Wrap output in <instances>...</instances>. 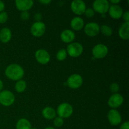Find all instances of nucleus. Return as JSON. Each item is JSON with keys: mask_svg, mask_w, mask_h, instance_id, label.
Wrapping results in <instances>:
<instances>
[{"mask_svg": "<svg viewBox=\"0 0 129 129\" xmlns=\"http://www.w3.org/2000/svg\"><path fill=\"white\" fill-rule=\"evenodd\" d=\"M5 75L8 79L13 81L22 79L25 71L22 67L18 64H11L5 69Z\"/></svg>", "mask_w": 129, "mask_h": 129, "instance_id": "1", "label": "nucleus"}, {"mask_svg": "<svg viewBox=\"0 0 129 129\" xmlns=\"http://www.w3.org/2000/svg\"><path fill=\"white\" fill-rule=\"evenodd\" d=\"M84 48L79 42H72L67 47V54L71 57H78L83 52Z\"/></svg>", "mask_w": 129, "mask_h": 129, "instance_id": "2", "label": "nucleus"}, {"mask_svg": "<svg viewBox=\"0 0 129 129\" xmlns=\"http://www.w3.org/2000/svg\"><path fill=\"white\" fill-rule=\"evenodd\" d=\"M56 113L59 117L68 118L70 117L73 113V107L68 103H62L58 106Z\"/></svg>", "mask_w": 129, "mask_h": 129, "instance_id": "3", "label": "nucleus"}, {"mask_svg": "<svg viewBox=\"0 0 129 129\" xmlns=\"http://www.w3.org/2000/svg\"><path fill=\"white\" fill-rule=\"evenodd\" d=\"M15 100V95L10 91L3 90L0 92V103L4 107L12 105Z\"/></svg>", "mask_w": 129, "mask_h": 129, "instance_id": "4", "label": "nucleus"}, {"mask_svg": "<svg viewBox=\"0 0 129 129\" xmlns=\"http://www.w3.org/2000/svg\"><path fill=\"white\" fill-rule=\"evenodd\" d=\"M108 53V47L103 44H96L92 49V55L95 59H103L107 56Z\"/></svg>", "mask_w": 129, "mask_h": 129, "instance_id": "5", "label": "nucleus"}, {"mask_svg": "<svg viewBox=\"0 0 129 129\" xmlns=\"http://www.w3.org/2000/svg\"><path fill=\"white\" fill-rule=\"evenodd\" d=\"M109 8V1L107 0H96L93 3V10L94 12L102 15L108 12Z\"/></svg>", "mask_w": 129, "mask_h": 129, "instance_id": "6", "label": "nucleus"}, {"mask_svg": "<svg viewBox=\"0 0 129 129\" xmlns=\"http://www.w3.org/2000/svg\"><path fill=\"white\" fill-rule=\"evenodd\" d=\"M83 83V78L80 74H71L67 79V84L70 88L73 89L80 88Z\"/></svg>", "mask_w": 129, "mask_h": 129, "instance_id": "7", "label": "nucleus"}, {"mask_svg": "<svg viewBox=\"0 0 129 129\" xmlns=\"http://www.w3.org/2000/svg\"><path fill=\"white\" fill-rule=\"evenodd\" d=\"M45 31L46 26L42 21L34 23L30 28V32L31 35L35 37H41L44 35Z\"/></svg>", "mask_w": 129, "mask_h": 129, "instance_id": "8", "label": "nucleus"}, {"mask_svg": "<svg viewBox=\"0 0 129 129\" xmlns=\"http://www.w3.org/2000/svg\"><path fill=\"white\" fill-rule=\"evenodd\" d=\"M124 98L120 93H115L110 96L108 101V105L112 109L119 108L123 104Z\"/></svg>", "mask_w": 129, "mask_h": 129, "instance_id": "9", "label": "nucleus"}, {"mask_svg": "<svg viewBox=\"0 0 129 129\" xmlns=\"http://www.w3.org/2000/svg\"><path fill=\"white\" fill-rule=\"evenodd\" d=\"M84 31L86 35L90 37H96L100 32L99 25L96 22L88 23L84 25Z\"/></svg>", "mask_w": 129, "mask_h": 129, "instance_id": "10", "label": "nucleus"}, {"mask_svg": "<svg viewBox=\"0 0 129 129\" xmlns=\"http://www.w3.org/2000/svg\"><path fill=\"white\" fill-rule=\"evenodd\" d=\"M107 118H108V120L109 123L112 126L118 125L122 122V118L120 113L116 109H111L108 112Z\"/></svg>", "mask_w": 129, "mask_h": 129, "instance_id": "11", "label": "nucleus"}, {"mask_svg": "<svg viewBox=\"0 0 129 129\" xmlns=\"http://www.w3.org/2000/svg\"><path fill=\"white\" fill-rule=\"evenodd\" d=\"M72 11L76 15H82L84 13L86 6V3L82 0H74L71 4Z\"/></svg>", "mask_w": 129, "mask_h": 129, "instance_id": "12", "label": "nucleus"}, {"mask_svg": "<svg viewBox=\"0 0 129 129\" xmlns=\"http://www.w3.org/2000/svg\"><path fill=\"white\" fill-rule=\"evenodd\" d=\"M35 59L37 61L41 64H47L50 60V55L46 50L43 49H39L35 52Z\"/></svg>", "mask_w": 129, "mask_h": 129, "instance_id": "13", "label": "nucleus"}, {"mask_svg": "<svg viewBox=\"0 0 129 129\" xmlns=\"http://www.w3.org/2000/svg\"><path fill=\"white\" fill-rule=\"evenodd\" d=\"M15 5L19 11H28L34 6V1L32 0H16Z\"/></svg>", "mask_w": 129, "mask_h": 129, "instance_id": "14", "label": "nucleus"}, {"mask_svg": "<svg viewBox=\"0 0 129 129\" xmlns=\"http://www.w3.org/2000/svg\"><path fill=\"white\" fill-rule=\"evenodd\" d=\"M109 15L113 19H119L122 18L123 13L122 8L118 5H110L109 10H108Z\"/></svg>", "mask_w": 129, "mask_h": 129, "instance_id": "15", "label": "nucleus"}, {"mask_svg": "<svg viewBox=\"0 0 129 129\" xmlns=\"http://www.w3.org/2000/svg\"><path fill=\"white\" fill-rule=\"evenodd\" d=\"M76 37L74 31L69 29L63 30L60 34V39L63 42L66 44H71L73 42Z\"/></svg>", "mask_w": 129, "mask_h": 129, "instance_id": "16", "label": "nucleus"}, {"mask_svg": "<svg viewBox=\"0 0 129 129\" xmlns=\"http://www.w3.org/2000/svg\"><path fill=\"white\" fill-rule=\"evenodd\" d=\"M71 26L74 31H79L84 26V21L82 18L79 16L74 17L71 21Z\"/></svg>", "mask_w": 129, "mask_h": 129, "instance_id": "17", "label": "nucleus"}, {"mask_svg": "<svg viewBox=\"0 0 129 129\" xmlns=\"http://www.w3.org/2000/svg\"><path fill=\"white\" fill-rule=\"evenodd\" d=\"M118 35L124 40L129 39V22H123L118 28Z\"/></svg>", "mask_w": 129, "mask_h": 129, "instance_id": "18", "label": "nucleus"}, {"mask_svg": "<svg viewBox=\"0 0 129 129\" xmlns=\"http://www.w3.org/2000/svg\"><path fill=\"white\" fill-rule=\"evenodd\" d=\"M12 37L11 31L8 28H3L0 30V41L2 43L6 44L11 40Z\"/></svg>", "mask_w": 129, "mask_h": 129, "instance_id": "19", "label": "nucleus"}, {"mask_svg": "<svg viewBox=\"0 0 129 129\" xmlns=\"http://www.w3.org/2000/svg\"><path fill=\"white\" fill-rule=\"evenodd\" d=\"M43 117L47 120H53L56 117V111L50 107H47L42 111Z\"/></svg>", "mask_w": 129, "mask_h": 129, "instance_id": "20", "label": "nucleus"}, {"mask_svg": "<svg viewBox=\"0 0 129 129\" xmlns=\"http://www.w3.org/2000/svg\"><path fill=\"white\" fill-rule=\"evenodd\" d=\"M31 125L28 120L26 118H20L16 124V129H31Z\"/></svg>", "mask_w": 129, "mask_h": 129, "instance_id": "21", "label": "nucleus"}, {"mask_svg": "<svg viewBox=\"0 0 129 129\" xmlns=\"http://www.w3.org/2000/svg\"><path fill=\"white\" fill-rule=\"evenodd\" d=\"M26 88V83L23 79H20L16 81L15 85V89L18 93H23Z\"/></svg>", "mask_w": 129, "mask_h": 129, "instance_id": "22", "label": "nucleus"}, {"mask_svg": "<svg viewBox=\"0 0 129 129\" xmlns=\"http://www.w3.org/2000/svg\"><path fill=\"white\" fill-rule=\"evenodd\" d=\"M100 31L103 35L106 37H110L113 34V30L110 26L107 25H102L100 26Z\"/></svg>", "mask_w": 129, "mask_h": 129, "instance_id": "23", "label": "nucleus"}, {"mask_svg": "<svg viewBox=\"0 0 129 129\" xmlns=\"http://www.w3.org/2000/svg\"><path fill=\"white\" fill-rule=\"evenodd\" d=\"M67 55H68V54H67L66 50L64 49H61L57 52L56 58L59 61H63L66 59Z\"/></svg>", "mask_w": 129, "mask_h": 129, "instance_id": "24", "label": "nucleus"}, {"mask_svg": "<svg viewBox=\"0 0 129 129\" xmlns=\"http://www.w3.org/2000/svg\"><path fill=\"white\" fill-rule=\"evenodd\" d=\"M54 125L56 127H60L64 124V119L61 117H57L54 120Z\"/></svg>", "mask_w": 129, "mask_h": 129, "instance_id": "25", "label": "nucleus"}, {"mask_svg": "<svg viewBox=\"0 0 129 129\" xmlns=\"http://www.w3.org/2000/svg\"><path fill=\"white\" fill-rule=\"evenodd\" d=\"M120 89L119 85H118V83H113L110 84V90L112 93H113V94L115 93H118V91Z\"/></svg>", "mask_w": 129, "mask_h": 129, "instance_id": "26", "label": "nucleus"}, {"mask_svg": "<svg viewBox=\"0 0 129 129\" xmlns=\"http://www.w3.org/2000/svg\"><path fill=\"white\" fill-rule=\"evenodd\" d=\"M8 19V15L5 11L0 13V23H5Z\"/></svg>", "mask_w": 129, "mask_h": 129, "instance_id": "27", "label": "nucleus"}, {"mask_svg": "<svg viewBox=\"0 0 129 129\" xmlns=\"http://www.w3.org/2000/svg\"><path fill=\"white\" fill-rule=\"evenodd\" d=\"M84 14L87 18H92L94 16L95 12L93 10V8H86Z\"/></svg>", "mask_w": 129, "mask_h": 129, "instance_id": "28", "label": "nucleus"}, {"mask_svg": "<svg viewBox=\"0 0 129 129\" xmlns=\"http://www.w3.org/2000/svg\"><path fill=\"white\" fill-rule=\"evenodd\" d=\"M30 15L28 11H23V12H21V15H20V18L23 21H26V20H28L30 18Z\"/></svg>", "mask_w": 129, "mask_h": 129, "instance_id": "29", "label": "nucleus"}, {"mask_svg": "<svg viewBox=\"0 0 129 129\" xmlns=\"http://www.w3.org/2000/svg\"><path fill=\"white\" fill-rule=\"evenodd\" d=\"M34 20H35V22H39V21H42V15L40 13H37L34 15Z\"/></svg>", "mask_w": 129, "mask_h": 129, "instance_id": "30", "label": "nucleus"}, {"mask_svg": "<svg viewBox=\"0 0 129 129\" xmlns=\"http://www.w3.org/2000/svg\"><path fill=\"white\" fill-rule=\"evenodd\" d=\"M122 17L124 20V22H129V11H126L123 12Z\"/></svg>", "mask_w": 129, "mask_h": 129, "instance_id": "31", "label": "nucleus"}, {"mask_svg": "<svg viewBox=\"0 0 129 129\" xmlns=\"http://www.w3.org/2000/svg\"><path fill=\"white\" fill-rule=\"evenodd\" d=\"M120 129H129V122L128 121L122 123L120 127Z\"/></svg>", "mask_w": 129, "mask_h": 129, "instance_id": "32", "label": "nucleus"}, {"mask_svg": "<svg viewBox=\"0 0 129 129\" xmlns=\"http://www.w3.org/2000/svg\"><path fill=\"white\" fill-rule=\"evenodd\" d=\"M39 3H40L42 5H47L51 3V1L50 0H40V1H39Z\"/></svg>", "mask_w": 129, "mask_h": 129, "instance_id": "33", "label": "nucleus"}, {"mask_svg": "<svg viewBox=\"0 0 129 129\" xmlns=\"http://www.w3.org/2000/svg\"><path fill=\"white\" fill-rule=\"evenodd\" d=\"M5 3H4L2 1H0V13L3 11V10H5Z\"/></svg>", "mask_w": 129, "mask_h": 129, "instance_id": "34", "label": "nucleus"}, {"mask_svg": "<svg viewBox=\"0 0 129 129\" xmlns=\"http://www.w3.org/2000/svg\"><path fill=\"white\" fill-rule=\"evenodd\" d=\"M110 2L112 4V5H118V3L121 2L120 0H111Z\"/></svg>", "mask_w": 129, "mask_h": 129, "instance_id": "35", "label": "nucleus"}, {"mask_svg": "<svg viewBox=\"0 0 129 129\" xmlns=\"http://www.w3.org/2000/svg\"><path fill=\"white\" fill-rule=\"evenodd\" d=\"M3 82L2 81V80L1 79H0V92L1 91H3Z\"/></svg>", "mask_w": 129, "mask_h": 129, "instance_id": "36", "label": "nucleus"}, {"mask_svg": "<svg viewBox=\"0 0 129 129\" xmlns=\"http://www.w3.org/2000/svg\"><path fill=\"white\" fill-rule=\"evenodd\" d=\"M45 129H55V128H54V127H46Z\"/></svg>", "mask_w": 129, "mask_h": 129, "instance_id": "37", "label": "nucleus"}, {"mask_svg": "<svg viewBox=\"0 0 129 129\" xmlns=\"http://www.w3.org/2000/svg\"><path fill=\"white\" fill-rule=\"evenodd\" d=\"M31 129H37V128H35V127H34V128H32V127H31Z\"/></svg>", "mask_w": 129, "mask_h": 129, "instance_id": "38", "label": "nucleus"}]
</instances>
